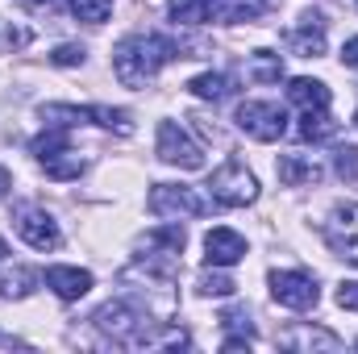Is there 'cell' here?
Segmentation results:
<instances>
[{
    "label": "cell",
    "mask_w": 358,
    "mask_h": 354,
    "mask_svg": "<svg viewBox=\"0 0 358 354\" xmlns=\"http://www.w3.org/2000/svg\"><path fill=\"white\" fill-rule=\"evenodd\" d=\"M187 92L192 96H200V100H225L229 92H234V80L225 76V71H204V76H196V80H187Z\"/></svg>",
    "instance_id": "obj_19"
},
{
    "label": "cell",
    "mask_w": 358,
    "mask_h": 354,
    "mask_svg": "<svg viewBox=\"0 0 358 354\" xmlns=\"http://www.w3.org/2000/svg\"><path fill=\"white\" fill-rule=\"evenodd\" d=\"M296 134H300V142H329V138L338 134V121H334L325 108H304Z\"/></svg>",
    "instance_id": "obj_18"
},
{
    "label": "cell",
    "mask_w": 358,
    "mask_h": 354,
    "mask_svg": "<svg viewBox=\"0 0 358 354\" xmlns=\"http://www.w3.org/2000/svg\"><path fill=\"white\" fill-rule=\"evenodd\" d=\"M46 283L55 288L59 300H80L92 292V271H80V267H46Z\"/></svg>",
    "instance_id": "obj_14"
},
{
    "label": "cell",
    "mask_w": 358,
    "mask_h": 354,
    "mask_svg": "<svg viewBox=\"0 0 358 354\" xmlns=\"http://www.w3.org/2000/svg\"><path fill=\"white\" fill-rule=\"evenodd\" d=\"M25 4H29L34 13H59V8H63V0H25Z\"/></svg>",
    "instance_id": "obj_33"
},
{
    "label": "cell",
    "mask_w": 358,
    "mask_h": 354,
    "mask_svg": "<svg viewBox=\"0 0 358 354\" xmlns=\"http://www.w3.org/2000/svg\"><path fill=\"white\" fill-rule=\"evenodd\" d=\"M342 63H346V67H355V71H358V38H350V42L342 46Z\"/></svg>",
    "instance_id": "obj_32"
},
{
    "label": "cell",
    "mask_w": 358,
    "mask_h": 354,
    "mask_svg": "<svg viewBox=\"0 0 358 354\" xmlns=\"http://www.w3.org/2000/svg\"><path fill=\"white\" fill-rule=\"evenodd\" d=\"M71 13H76L80 21H88V25H100V21H108L113 0H71Z\"/></svg>",
    "instance_id": "obj_26"
},
{
    "label": "cell",
    "mask_w": 358,
    "mask_h": 354,
    "mask_svg": "<svg viewBox=\"0 0 358 354\" xmlns=\"http://www.w3.org/2000/svg\"><path fill=\"white\" fill-rule=\"evenodd\" d=\"M187 59L183 55V42L176 38H163V34H129L113 46V71L125 88H146L167 63Z\"/></svg>",
    "instance_id": "obj_1"
},
{
    "label": "cell",
    "mask_w": 358,
    "mask_h": 354,
    "mask_svg": "<svg viewBox=\"0 0 358 354\" xmlns=\"http://www.w3.org/2000/svg\"><path fill=\"white\" fill-rule=\"evenodd\" d=\"M287 46H292V55H300V59L325 55V17H321V13H304L300 25L287 34Z\"/></svg>",
    "instance_id": "obj_11"
},
{
    "label": "cell",
    "mask_w": 358,
    "mask_h": 354,
    "mask_svg": "<svg viewBox=\"0 0 358 354\" xmlns=\"http://www.w3.org/2000/svg\"><path fill=\"white\" fill-rule=\"evenodd\" d=\"M287 100H292V104H300V108H329V88H325L321 80L300 76V80H292V84H287Z\"/></svg>",
    "instance_id": "obj_17"
},
{
    "label": "cell",
    "mask_w": 358,
    "mask_h": 354,
    "mask_svg": "<svg viewBox=\"0 0 358 354\" xmlns=\"http://www.w3.org/2000/svg\"><path fill=\"white\" fill-rule=\"evenodd\" d=\"M34 283H38V271H29V267H17L8 255L0 259V296H8V300H21V296H29V292H34Z\"/></svg>",
    "instance_id": "obj_15"
},
{
    "label": "cell",
    "mask_w": 358,
    "mask_h": 354,
    "mask_svg": "<svg viewBox=\"0 0 358 354\" xmlns=\"http://www.w3.org/2000/svg\"><path fill=\"white\" fill-rule=\"evenodd\" d=\"M42 167H46V176H50V179H59V183H63V179H80L88 163H84V159H80V155L67 146V150H59L55 159H46Z\"/></svg>",
    "instance_id": "obj_23"
},
{
    "label": "cell",
    "mask_w": 358,
    "mask_h": 354,
    "mask_svg": "<svg viewBox=\"0 0 358 354\" xmlns=\"http://www.w3.org/2000/svg\"><path fill=\"white\" fill-rule=\"evenodd\" d=\"M267 13V0H208V17L238 25V21H255Z\"/></svg>",
    "instance_id": "obj_16"
},
{
    "label": "cell",
    "mask_w": 358,
    "mask_h": 354,
    "mask_svg": "<svg viewBox=\"0 0 358 354\" xmlns=\"http://www.w3.org/2000/svg\"><path fill=\"white\" fill-rule=\"evenodd\" d=\"M159 159L167 167H179V171H200L204 167V150L179 129L176 121H163L159 125Z\"/></svg>",
    "instance_id": "obj_6"
},
{
    "label": "cell",
    "mask_w": 358,
    "mask_h": 354,
    "mask_svg": "<svg viewBox=\"0 0 358 354\" xmlns=\"http://www.w3.org/2000/svg\"><path fill=\"white\" fill-rule=\"evenodd\" d=\"M17 234H21L34 250H59V242H63L55 217L42 213V208H21V217H17Z\"/></svg>",
    "instance_id": "obj_9"
},
{
    "label": "cell",
    "mask_w": 358,
    "mask_h": 354,
    "mask_svg": "<svg viewBox=\"0 0 358 354\" xmlns=\"http://www.w3.org/2000/svg\"><path fill=\"white\" fill-rule=\"evenodd\" d=\"M271 296L283 309L304 313V309H313L321 300V288H317V279L308 271H271Z\"/></svg>",
    "instance_id": "obj_5"
},
{
    "label": "cell",
    "mask_w": 358,
    "mask_h": 354,
    "mask_svg": "<svg viewBox=\"0 0 358 354\" xmlns=\"http://www.w3.org/2000/svg\"><path fill=\"white\" fill-rule=\"evenodd\" d=\"M246 76H250L255 84H279V80H283V59H279V55H271V50H255V55H250Z\"/></svg>",
    "instance_id": "obj_21"
},
{
    "label": "cell",
    "mask_w": 358,
    "mask_h": 354,
    "mask_svg": "<svg viewBox=\"0 0 358 354\" xmlns=\"http://www.w3.org/2000/svg\"><path fill=\"white\" fill-rule=\"evenodd\" d=\"M208 192H213V200L221 208H246V204L259 200V179L246 171L242 159H225L208 179Z\"/></svg>",
    "instance_id": "obj_2"
},
{
    "label": "cell",
    "mask_w": 358,
    "mask_h": 354,
    "mask_svg": "<svg viewBox=\"0 0 358 354\" xmlns=\"http://www.w3.org/2000/svg\"><path fill=\"white\" fill-rule=\"evenodd\" d=\"M183 242H187V238H183V229H179V225H163V229H150L138 246H142L146 255H179V250H183Z\"/></svg>",
    "instance_id": "obj_20"
},
{
    "label": "cell",
    "mask_w": 358,
    "mask_h": 354,
    "mask_svg": "<svg viewBox=\"0 0 358 354\" xmlns=\"http://www.w3.org/2000/svg\"><path fill=\"white\" fill-rule=\"evenodd\" d=\"M221 325H229V330H242L246 338H255V325H250L246 309H229V313H221Z\"/></svg>",
    "instance_id": "obj_30"
},
{
    "label": "cell",
    "mask_w": 358,
    "mask_h": 354,
    "mask_svg": "<svg viewBox=\"0 0 358 354\" xmlns=\"http://www.w3.org/2000/svg\"><path fill=\"white\" fill-rule=\"evenodd\" d=\"M167 13L179 25H200L208 21V0H167Z\"/></svg>",
    "instance_id": "obj_24"
},
{
    "label": "cell",
    "mask_w": 358,
    "mask_h": 354,
    "mask_svg": "<svg viewBox=\"0 0 358 354\" xmlns=\"http://www.w3.org/2000/svg\"><path fill=\"white\" fill-rule=\"evenodd\" d=\"M238 283L225 275V271H204L200 275V296H234Z\"/></svg>",
    "instance_id": "obj_27"
},
{
    "label": "cell",
    "mask_w": 358,
    "mask_h": 354,
    "mask_svg": "<svg viewBox=\"0 0 358 354\" xmlns=\"http://www.w3.org/2000/svg\"><path fill=\"white\" fill-rule=\"evenodd\" d=\"M279 346L283 351H300V354H338L342 351V338L338 334H329V330H321V325H292V330H283L279 334Z\"/></svg>",
    "instance_id": "obj_10"
},
{
    "label": "cell",
    "mask_w": 358,
    "mask_h": 354,
    "mask_svg": "<svg viewBox=\"0 0 358 354\" xmlns=\"http://www.w3.org/2000/svg\"><path fill=\"white\" fill-rule=\"evenodd\" d=\"M338 176L358 179V150L355 146H342V150H338Z\"/></svg>",
    "instance_id": "obj_29"
},
{
    "label": "cell",
    "mask_w": 358,
    "mask_h": 354,
    "mask_svg": "<svg viewBox=\"0 0 358 354\" xmlns=\"http://www.w3.org/2000/svg\"><path fill=\"white\" fill-rule=\"evenodd\" d=\"M8 187H13V176H8V171H4V167H0V200H4V196H8Z\"/></svg>",
    "instance_id": "obj_34"
},
{
    "label": "cell",
    "mask_w": 358,
    "mask_h": 354,
    "mask_svg": "<svg viewBox=\"0 0 358 354\" xmlns=\"http://www.w3.org/2000/svg\"><path fill=\"white\" fill-rule=\"evenodd\" d=\"M338 304L350 309V313H358V279H342V283H338Z\"/></svg>",
    "instance_id": "obj_31"
},
{
    "label": "cell",
    "mask_w": 358,
    "mask_h": 354,
    "mask_svg": "<svg viewBox=\"0 0 358 354\" xmlns=\"http://www.w3.org/2000/svg\"><path fill=\"white\" fill-rule=\"evenodd\" d=\"M355 125H358V117H355Z\"/></svg>",
    "instance_id": "obj_35"
},
{
    "label": "cell",
    "mask_w": 358,
    "mask_h": 354,
    "mask_svg": "<svg viewBox=\"0 0 358 354\" xmlns=\"http://www.w3.org/2000/svg\"><path fill=\"white\" fill-rule=\"evenodd\" d=\"M146 204L155 217H204L213 208V200H204L196 187H183V183H155Z\"/></svg>",
    "instance_id": "obj_4"
},
{
    "label": "cell",
    "mask_w": 358,
    "mask_h": 354,
    "mask_svg": "<svg viewBox=\"0 0 358 354\" xmlns=\"http://www.w3.org/2000/svg\"><path fill=\"white\" fill-rule=\"evenodd\" d=\"M204 259L208 267H234L246 259V238L234 229H208L204 234Z\"/></svg>",
    "instance_id": "obj_12"
},
{
    "label": "cell",
    "mask_w": 358,
    "mask_h": 354,
    "mask_svg": "<svg viewBox=\"0 0 358 354\" xmlns=\"http://www.w3.org/2000/svg\"><path fill=\"white\" fill-rule=\"evenodd\" d=\"M25 0H0V50L13 55V50H25L34 42V29H29V17L21 8Z\"/></svg>",
    "instance_id": "obj_8"
},
{
    "label": "cell",
    "mask_w": 358,
    "mask_h": 354,
    "mask_svg": "<svg viewBox=\"0 0 358 354\" xmlns=\"http://www.w3.org/2000/svg\"><path fill=\"white\" fill-rule=\"evenodd\" d=\"M325 242L338 259L358 267V204H338L325 221Z\"/></svg>",
    "instance_id": "obj_7"
},
{
    "label": "cell",
    "mask_w": 358,
    "mask_h": 354,
    "mask_svg": "<svg viewBox=\"0 0 358 354\" xmlns=\"http://www.w3.org/2000/svg\"><path fill=\"white\" fill-rule=\"evenodd\" d=\"M71 146V138H67V125H50L46 134H38L34 142H29V150H34V159L38 163H46V159H55L59 150H67Z\"/></svg>",
    "instance_id": "obj_22"
},
{
    "label": "cell",
    "mask_w": 358,
    "mask_h": 354,
    "mask_svg": "<svg viewBox=\"0 0 358 354\" xmlns=\"http://www.w3.org/2000/svg\"><path fill=\"white\" fill-rule=\"evenodd\" d=\"M84 59H88V50H84L80 42H63V46L50 50V63H55V67H80Z\"/></svg>",
    "instance_id": "obj_28"
},
{
    "label": "cell",
    "mask_w": 358,
    "mask_h": 354,
    "mask_svg": "<svg viewBox=\"0 0 358 354\" xmlns=\"http://www.w3.org/2000/svg\"><path fill=\"white\" fill-rule=\"evenodd\" d=\"M88 113H92V121H96V125H104V129H117V134H134V117H129L125 108H108V104H92Z\"/></svg>",
    "instance_id": "obj_25"
},
{
    "label": "cell",
    "mask_w": 358,
    "mask_h": 354,
    "mask_svg": "<svg viewBox=\"0 0 358 354\" xmlns=\"http://www.w3.org/2000/svg\"><path fill=\"white\" fill-rule=\"evenodd\" d=\"M275 171H279V183L283 187H304V183H321L325 179V167L313 155H283L275 163Z\"/></svg>",
    "instance_id": "obj_13"
},
{
    "label": "cell",
    "mask_w": 358,
    "mask_h": 354,
    "mask_svg": "<svg viewBox=\"0 0 358 354\" xmlns=\"http://www.w3.org/2000/svg\"><path fill=\"white\" fill-rule=\"evenodd\" d=\"M238 129L255 142H279L287 134V113L271 100H242L238 104Z\"/></svg>",
    "instance_id": "obj_3"
}]
</instances>
